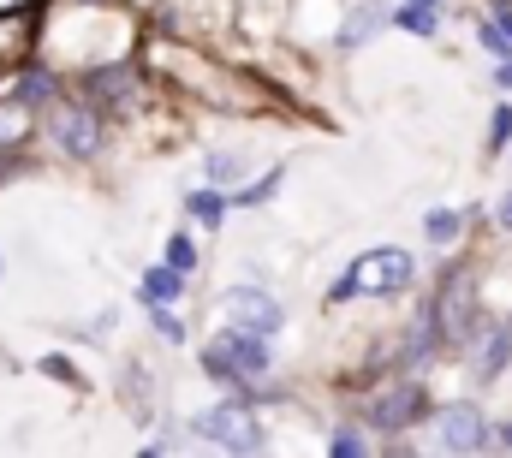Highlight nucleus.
Listing matches in <instances>:
<instances>
[{"label": "nucleus", "instance_id": "4468645a", "mask_svg": "<svg viewBox=\"0 0 512 458\" xmlns=\"http://www.w3.org/2000/svg\"><path fill=\"white\" fill-rule=\"evenodd\" d=\"M185 209H191L197 221H209V227H221V215H227L221 191H191V197H185Z\"/></svg>", "mask_w": 512, "mask_h": 458}, {"label": "nucleus", "instance_id": "0eeeda50", "mask_svg": "<svg viewBox=\"0 0 512 458\" xmlns=\"http://www.w3.org/2000/svg\"><path fill=\"white\" fill-rule=\"evenodd\" d=\"M417 417H423V387L411 375H393L382 393L370 399V423L376 429H411Z\"/></svg>", "mask_w": 512, "mask_h": 458}, {"label": "nucleus", "instance_id": "6ab92c4d", "mask_svg": "<svg viewBox=\"0 0 512 458\" xmlns=\"http://www.w3.org/2000/svg\"><path fill=\"white\" fill-rule=\"evenodd\" d=\"M239 167H245L239 155H209V185H227V179H233Z\"/></svg>", "mask_w": 512, "mask_h": 458}, {"label": "nucleus", "instance_id": "9b49d317", "mask_svg": "<svg viewBox=\"0 0 512 458\" xmlns=\"http://www.w3.org/2000/svg\"><path fill=\"white\" fill-rule=\"evenodd\" d=\"M90 90H96V102H114V108H126L131 102V78L126 72H96Z\"/></svg>", "mask_w": 512, "mask_h": 458}, {"label": "nucleus", "instance_id": "393cba45", "mask_svg": "<svg viewBox=\"0 0 512 458\" xmlns=\"http://www.w3.org/2000/svg\"><path fill=\"white\" fill-rule=\"evenodd\" d=\"M167 262H179V268H191V262H197V250H191V238H173V244H167Z\"/></svg>", "mask_w": 512, "mask_h": 458}, {"label": "nucleus", "instance_id": "aec40b11", "mask_svg": "<svg viewBox=\"0 0 512 458\" xmlns=\"http://www.w3.org/2000/svg\"><path fill=\"white\" fill-rule=\"evenodd\" d=\"M18 48H24V30H18V24H6V12H0V66H6Z\"/></svg>", "mask_w": 512, "mask_h": 458}, {"label": "nucleus", "instance_id": "20e7f679", "mask_svg": "<svg viewBox=\"0 0 512 458\" xmlns=\"http://www.w3.org/2000/svg\"><path fill=\"white\" fill-rule=\"evenodd\" d=\"M48 137L60 143V155H96L102 149V119L90 114V108H78V102H54L48 108Z\"/></svg>", "mask_w": 512, "mask_h": 458}, {"label": "nucleus", "instance_id": "9d476101", "mask_svg": "<svg viewBox=\"0 0 512 458\" xmlns=\"http://www.w3.org/2000/svg\"><path fill=\"white\" fill-rule=\"evenodd\" d=\"M507 357H512V334H507V328H489L483 345H477V375H489V381H495V375L507 369Z\"/></svg>", "mask_w": 512, "mask_h": 458}, {"label": "nucleus", "instance_id": "f3484780", "mask_svg": "<svg viewBox=\"0 0 512 458\" xmlns=\"http://www.w3.org/2000/svg\"><path fill=\"white\" fill-rule=\"evenodd\" d=\"M18 137H24V102L6 96L0 102V143H18Z\"/></svg>", "mask_w": 512, "mask_h": 458}, {"label": "nucleus", "instance_id": "cd10ccee", "mask_svg": "<svg viewBox=\"0 0 512 458\" xmlns=\"http://www.w3.org/2000/svg\"><path fill=\"white\" fill-rule=\"evenodd\" d=\"M411 6H435V0H411Z\"/></svg>", "mask_w": 512, "mask_h": 458}, {"label": "nucleus", "instance_id": "423d86ee", "mask_svg": "<svg viewBox=\"0 0 512 458\" xmlns=\"http://www.w3.org/2000/svg\"><path fill=\"white\" fill-rule=\"evenodd\" d=\"M435 447H441V453H483V447H489L483 411H477V405H447V411L435 417Z\"/></svg>", "mask_w": 512, "mask_h": 458}, {"label": "nucleus", "instance_id": "dca6fc26", "mask_svg": "<svg viewBox=\"0 0 512 458\" xmlns=\"http://www.w3.org/2000/svg\"><path fill=\"white\" fill-rule=\"evenodd\" d=\"M393 24H405V30H417V36H435V12H429V6H411V0L393 12Z\"/></svg>", "mask_w": 512, "mask_h": 458}, {"label": "nucleus", "instance_id": "f257e3e1", "mask_svg": "<svg viewBox=\"0 0 512 458\" xmlns=\"http://www.w3.org/2000/svg\"><path fill=\"white\" fill-rule=\"evenodd\" d=\"M411 274H417L411 250L382 244V250H364V256L346 268V280L334 286V298H382V292H405V286H411Z\"/></svg>", "mask_w": 512, "mask_h": 458}, {"label": "nucleus", "instance_id": "7ed1b4c3", "mask_svg": "<svg viewBox=\"0 0 512 458\" xmlns=\"http://www.w3.org/2000/svg\"><path fill=\"white\" fill-rule=\"evenodd\" d=\"M197 435L215 441V447H227V453H256V447H262V429H256V417L239 405V399L203 411V417H197Z\"/></svg>", "mask_w": 512, "mask_h": 458}, {"label": "nucleus", "instance_id": "f8f14e48", "mask_svg": "<svg viewBox=\"0 0 512 458\" xmlns=\"http://www.w3.org/2000/svg\"><path fill=\"white\" fill-rule=\"evenodd\" d=\"M167 72H173V78H179V84H185V78H191V72H197V54H173V60H167ZM215 78H221V72H215V66H209V72H203V84H215ZM209 96H215V102H221V108H233V96H221V90H209Z\"/></svg>", "mask_w": 512, "mask_h": 458}, {"label": "nucleus", "instance_id": "1a4fd4ad", "mask_svg": "<svg viewBox=\"0 0 512 458\" xmlns=\"http://www.w3.org/2000/svg\"><path fill=\"white\" fill-rule=\"evenodd\" d=\"M179 274H185L179 262H167V268L155 262V268L143 274V298H149V304H173V298L185 292V280H179Z\"/></svg>", "mask_w": 512, "mask_h": 458}, {"label": "nucleus", "instance_id": "f03ea898", "mask_svg": "<svg viewBox=\"0 0 512 458\" xmlns=\"http://www.w3.org/2000/svg\"><path fill=\"white\" fill-rule=\"evenodd\" d=\"M268 334H251V328H227L221 340L203 351V369L215 375V381H256L262 369H268Z\"/></svg>", "mask_w": 512, "mask_h": 458}, {"label": "nucleus", "instance_id": "5701e85b", "mask_svg": "<svg viewBox=\"0 0 512 458\" xmlns=\"http://www.w3.org/2000/svg\"><path fill=\"white\" fill-rule=\"evenodd\" d=\"M274 185H280V173H268L262 185H251V191H239V203H245V209H256V203H268V197H274Z\"/></svg>", "mask_w": 512, "mask_h": 458}, {"label": "nucleus", "instance_id": "a878e982", "mask_svg": "<svg viewBox=\"0 0 512 458\" xmlns=\"http://www.w3.org/2000/svg\"><path fill=\"white\" fill-rule=\"evenodd\" d=\"M24 6H30V0H0V12H24Z\"/></svg>", "mask_w": 512, "mask_h": 458}, {"label": "nucleus", "instance_id": "bb28decb", "mask_svg": "<svg viewBox=\"0 0 512 458\" xmlns=\"http://www.w3.org/2000/svg\"><path fill=\"white\" fill-rule=\"evenodd\" d=\"M501 227H512V197L501 203Z\"/></svg>", "mask_w": 512, "mask_h": 458}, {"label": "nucleus", "instance_id": "c85d7f7f", "mask_svg": "<svg viewBox=\"0 0 512 458\" xmlns=\"http://www.w3.org/2000/svg\"><path fill=\"white\" fill-rule=\"evenodd\" d=\"M507 447H512V423H507Z\"/></svg>", "mask_w": 512, "mask_h": 458}, {"label": "nucleus", "instance_id": "412c9836", "mask_svg": "<svg viewBox=\"0 0 512 458\" xmlns=\"http://www.w3.org/2000/svg\"><path fill=\"white\" fill-rule=\"evenodd\" d=\"M155 334H161V340H185V322H179V316H173V310H161V304H155Z\"/></svg>", "mask_w": 512, "mask_h": 458}, {"label": "nucleus", "instance_id": "39448f33", "mask_svg": "<svg viewBox=\"0 0 512 458\" xmlns=\"http://www.w3.org/2000/svg\"><path fill=\"white\" fill-rule=\"evenodd\" d=\"M471 316H477V286H471V274H447V286H441V298H435V334L441 340H471Z\"/></svg>", "mask_w": 512, "mask_h": 458}, {"label": "nucleus", "instance_id": "6e6552de", "mask_svg": "<svg viewBox=\"0 0 512 458\" xmlns=\"http://www.w3.org/2000/svg\"><path fill=\"white\" fill-rule=\"evenodd\" d=\"M221 316H227L233 328H251V334H274V328H280V304H274L268 292H256V286L221 292Z\"/></svg>", "mask_w": 512, "mask_h": 458}, {"label": "nucleus", "instance_id": "b1692460", "mask_svg": "<svg viewBox=\"0 0 512 458\" xmlns=\"http://www.w3.org/2000/svg\"><path fill=\"white\" fill-rule=\"evenodd\" d=\"M364 453V435H358V429H340V435H334V458H358Z\"/></svg>", "mask_w": 512, "mask_h": 458}, {"label": "nucleus", "instance_id": "4be33fe9", "mask_svg": "<svg viewBox=\"0 0 512 458\" xmlns=\"http://www.w3.org/2000/svg\"><path fill=\"white\" fill-rule=\"evenodd\" d=\"M512 137V108H495V119H489V149H507Z\"/></svg>", "mask_w": 512, "mask_h": 458}, {"label": "nucleus", "instance_id": "2eb2a0df", "mask_svg": "<svg viewBox=\"0 0 512 458\" xmlns=\"http://www.w3.org/2000/svg\"><path fill=\"white\" fill-rule=\"evenodd\" d=\"M459 227H465V221H459V209H435V215L423 221L429 244H453V238H459Z\"/></svg>", "mask_w": 512, "mask_h": 458}, {"label": "nucleus", "instance_id": "a211bd4d", "mask_svg": "<svg viewBox=\"0 0 512 458\" xmlns=\"http://www.w3.org/2000/svg\"><path fill=\"white\" fill-rule=\"evenodd\" d=\"M376 24H382V6H376V0H370V6H364V12H358V18H352V30H346V42H364V36H370V30H376Z\"/></svg>", "mask_w": 512, "mask_h": 458}, {"label": "nucleus", "instance_id": "ddd939ff", "mask_svg": "<svg viewBox=\"0 0 512 458\" xmlns=\"http://www.w3.org/2000/svg\"><path fill=\"white\" fill-rule=\"evenodd\" d=\"M6 96H12V102H42V96H48V72H18V78L6 84Z\"/></svg>", "mask_w": 512, "mask_h": 458}]
</instances>
